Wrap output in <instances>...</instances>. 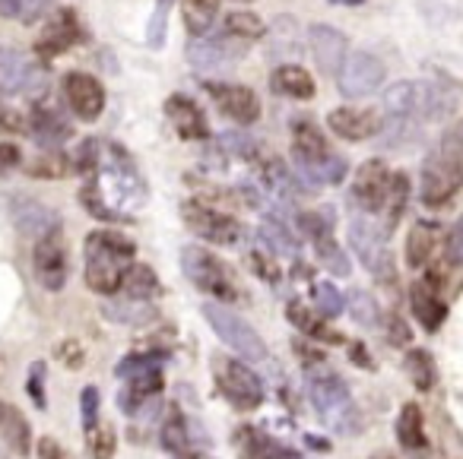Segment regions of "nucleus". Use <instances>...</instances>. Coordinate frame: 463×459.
Returning <instances> with one entry per match:
<instances>
[{
  "label": "nucleus",
  "instance_id": "nucleus-1",
  "mask_svg": "<svg viewBox=\"0 0 463 459\" xmlns=\"http://www.w3.org/2000/svg\"><path fill=\"white\" fill-rule=\"evenodd\" d=\"M463 187V121L450 124L431 146L419 174V200L429 210L448 206Z\"/></svg>",
  "mask_w": 463,
  "mask_h": 459
},
{
  "label": "nucleus",
  "instance_id": "nucleus-2",
  "mask_svg": "<svg viewBox=\"0 0 463 459\" xmlns=\"http://www.w3.org/2000/svg\"><path fill=\"white\" fill-rule=\"evenodd\" d=\"M83 257H86V286L96 295L111 298V295L121 292L124 273L134 267L137 244L128 235H121V231L99 229L86 235Z\"/></svg>",
  "mask_w": 463,
  "mask_h": 459
},
{
  "label": "nucleus",
  "instance_id": "nucleus-3",
  "mask_svg": "<svg viewBox=\"0 0 463 459\" xmlns=\"http://www.w3.org/2000/svg\"><path fill=\"white\" fill-rule=\"evenodd\" d=\"M454 108V98L435 83H412L400 80L384 92V111L393 121H438Z\"/></svg>",
  "mask_w": 463,
  "mask_h": 459
},
{
  "label": "nucleus",
  "instance_id": "nucleus-4",
  "mask_svg": "<svg viewBox=\"0 0 463 459\" xmlns=\"http://www.w3.org/2000/svg\"><path fill=\"white\" fill-rule=\"evenodd\" d=\"M308 393H311V402H315V412L321 415L324 425H330L336 434L353 437V434L362 431L359 408H355L353 393H349L343 377H336V374L311 377Z\"/></svg>",
  "mask_w": 463,
  "mask_h": 459
},
{
  "label": "nucleus",
  "instance_id": "nucleus-5",
  "mask_svg": "<svg viewBox=\"0 0 463 459\" xmlns=\"http://www.w3.org/2000/svg\"><path fill=\"white\" fill-rule=\"evenodd\" d=\"M203 317L206 323L213 326L219 339L229 345L241 361H267V342L251 323H248L241 314L229 311L225 304H216V301H206L203 304Z\"/></svg>",
  "mask_w": 463,
  "mask_h": 459
},
{
  "label": "nucleus",
  "instance_id": "nucleus-6",
  "mask_svg": "<svg viewBox=\"0 0 463 459\" xmlns=\"http://www.w3.org/2000/svg\"><path fill=\"white\" fill-rule=\"evenodd\" d=\"M181 269H184L187 282L203 295H210V298L222 301V304L239 301V288L232 282V273L225 269V263L206 248H200V244H187L181 250Z\"/></svg>",
  "mask_w": 463,
  "mask_h": 459
},
{
  "label": "nucleus",
  "instance_id": "nucleus-7",
  "mask_svg": "<svg viewBox=\"0 0 463 459\" xmlns=\"http://www.w3.org/2000/svg\"><path fill=\"white\" fill-rule=\"evenodd\" d=\"M213 380L216 389L239 408V412H251L264 402V380L251 370V364L239 361V358H213Z\"/></svg>",
  "mask_w": 463,
  "mask_h": 459
},
{
  "label": "nucleus",
  "instance_id": "nucleus-8",
  "mask_svg": "<svg viewBox=\"0 0 463 459\" xmlns=\"http://www.w3.org/2000/svg\"><path fill=\"white\" fill-rule=\"evenodd\" d=\"M349 248L374 279H393V257L387 250V231L378 229L368 216L349 222Z\"/></svg>",
  "mask_w": 463,
  "mask_h": 459
},
{
  "label": "nucleus",
  "instance_id": "nucleus-9",
  "mask_svg": "<svg viewBox=\"0 0 463 459\" xmlns=\"http://www.w3.org/2000/svg\"><path fill=\"white\" fill-rule=\"evenodd\" d=\"M48 89V73L39 61L26 58L16 48H0V92L4 96L42 98Z\"/></svg>",
  "mask_w": 463,
  "mask_h": 459
},
{
  "label": "nucleus",
  "instance_id": "nucleus-10",
  "mask_svg": "<svg viewBox=\"0 0 463 459\" xmlns=\"http://www.w3.org/2000/svg\"><path fill=\"white\" fill-rule=\"evenodd\" d=\"M181 219H184V225L194 235H200L210 244H219V248H235L245 238V225L239 219L225 216V212L213 210V206L200 203V200H184L181 203Z\"/></svg>",
  "mask_w": 463,
  "mask_h": 459
},
{
  "label": "nucleus",
  "instance_id": "nucleus-11",
  "mask_svg": "<svg viewBox=\"0 0 463 459\" xmlns=\"http://www.w3.org/2000/svg\"><path fill=\"white\" fill-rule=\"evenodd\" d=\"M391 178H393V172L387 168L384 159L362 162L353 174V191H349V200H353L365 216H378V212H384L387 193H391Z\"/></svg>",
  "mask_w": 463,
  "mask_h": 459
},
{
  "label": "nucleus",
  "instance_id": "nucleus-12",
  "mask_svg": "<svg viewBox=\"0 0 463 459\" xmlns=\"http://www.w3.org/2000/svg\"><path fill=\"white\" fill-rule=\"evenodd\" d=\"M33 269H35V279H39V286L45 288V292H61V288L67 286L71 263H67L64 231L54 229L52 235H45L42 241H35Z\"/></svg>",
  "mask_w": 463,
  "mask_h": 459
},
{
  "label": "nucleus",
  "instance_id": "nucleus-13",
  "mask_svg": "<svg viewBox=\"0 0 463 459\" xmlns=\"http://www.w3.org/2000/svg\"><path fill=\"white\" fill-rule=\"evenodd\" d=\"M384 77L387 70L381 58H374L372 52H353L343 64L340 77H336V86H340L343 98H365L381 89Z\"/></svg>",
  "mask_w": 463,
  "mask_h": 459
},
{
  "label": "nucleus",
  "instance_id": "nucleus-14",
  "mask_svg": "<svg viewBox=\"0 0 463 459\" xmlns=\"http://www.w3.org/2000/svg\"><path fill=\"white\" fill-rule=\"evenodd\" d=\"M4 206H7V216H10V222L16 225V231L26 235V238H35V241H42L45 235H52L54 229H61L58 212L35 197L14 193V197H4Z\"/></svg>",
  "mask_w": 463,
  "mask_h": 459
},
{
  "label": "nucleus",
  "instance_id": "nucleus-15",
  "mask_svg": "<svg viewBox=\"0 0 463 459\" xmlns=\"http://www.w3.org/2000/svg\"><path fill=\"white\" fill-rule=\"evenodd\" d=\"M441 273H425L419 282H412L410 288V307H412V317L419 320L425 333H438V326L448 320V304L441 298Z\"/></svg>",
  "mask_w": 463,
  "mask_h": 459
},
{
  "label": "nucleus",
  "instance_id": "nucleus-16",
  "mask_svg": "<svg viewBox=\"0 0 463 459\" xmlns=\"http://www.w3.org/2000/svg\"><path fill=\"white\" fill-rule=\"evenodd\" d=\"M64 98L71 105V111L80 117V121L92 124L102 117L105 111V86L99 83L92 73L73 70L64 77Z\"/></svg>",
  "mask_w": 463,
  "mask_h": 459
},
{
  "label": "nucleus",
  "instance_id": "nucleus-17",
  "mask_svg": "<svg viewBox=\"0 0 463 459\" xmlns=\"http://www.w3.org/2000/svg\"><path fill=\"white\" fill-rule=\"evenodd\" d=\"M203 89L210 92V98L219 105L225 117H232L235 124H254L260 117V98L254 96V89L241 83H219V80H210L203 83Z\"/></svg>",
  "mask_w": 463,
  "mask_h": 459
},
{
  "label": "nucleus",
  "instance_id": "nucleus-18",
  "mask_svg": "<svg viewBox=\"0 0 463 459\" xmlns=\"http://www.w3.org/2000/svg\"><path fill=\"white\" fill-rule=\"evenodd\" d=\"M80 39H83V29H80L77 14L71 7H61L45 23V33L35 39V52H39V58H58L67 48L77 45Z\"/></svg>",
  "mask_w": 463,
  "mask_h": 459
},
{
  "label": "nucleus",
  "instance_id": "nucleus-19",
  "mask_svg": "<svg viewBox=\"0 0 463 459\" xmlns=\"http://www.w3.org/2000/svg\"><path fill=\"white\" fill-rule=\"evenodd\" d=\"M308 45H311V54H315L317 67L330 77H340L343 64L349 58V42L346 35L340 33L336 26H327V23H315L308 29Z\"/></svg>",
  "mask_w": 463,
  "mask_h": 459
},
{
  "label": "nucleus",
  "instance_id": "nucleus-20",
  "mask_svg": "<svg viewBox=\"0 0 463 459\" xmlns=\"http://www.w3.org/2000/svg\"><path fill=\"white\" fill-rule=\"evenodd\" d=\"M245 54V45L235 39H191L187 42V61H191L194 70H222V67L235 64V61Z\"/></svg>",
  "mask_w": 463,
  "mask_h": 459
},
{
  "label": "nucleus",
  "instance_id": "nucleus-21",
  "mask_svg": "<svg viewBox=\"0 0 463 459\" xmlns=\"http://www.w3.org/2000/svg\"><path fill=\"white\" fill-rule=\"evenodd\" d=\"M327 127L334 130L340 140L362 143V140H372L374 134H381L384 121H381V115L372 108H334L327 115Z\"/></svg>",
  "mask_w": 463,
  "mask_h": 459
},
{
  "label": "nucleus",
  "instance_id": "nucleus-22",
  "mask_svg": "<svg viewBox=\"0 0 463 459\" xmlns=\"http://www.w3.org/2000/svg\"><path fill=\"white\" fill-rule=\"evenodd\" d=\"M29 130H33V140L48 153L61 149L73 134L71 117L61 108H54V105H35L33 115H29Z\"/></svg>",
  "mask_w": 463,
  "mask_h": 459
},
{
  "label": "nucleus",
  "instance_id": "nucleus-23",
  "mask_svg": "<svg viewBox=\"0 0 463 459\" xmlns=\"http://www.w3.org/2000/svg\"><path fill=\"white\" fill-rule=\"evenodd\" d=\"M165 115H168V121L175 124L181 140H206V136H210V124H206L200 105L194 102V98L181 96V92L165 102Z\"/></svg>",
  "mask_w": 463,
  "mask_h": 459
},
{
  "label": "nucleus",
  "instance_id": "nucleus-24",
  "mask_svg": "<svg viewBox=\"0 0 463 459\" xmlns=\"http://www.w3.org/2000/svg\"><path fill=\"white\" fill-rule=\"evenodd\" d=\"M296 174L302 184H308L311 191H317V187H336L343 184V178L349 174V165L343 155L330 153L324 155V159L317 162H296Z\"/></svg>",
  "mask_w": 463,
  "mask_h": 459
},
{
  "label": "nucleus",
  "instance_id": "nucleus-25",
  "mask_svg": "<svg viewBox=\"0 0 463 459\" xmlns=\"http://www.w3.org/2000/svg\"><path fill=\"white\" fill-rule=\"evenodd\" d=\"M194 440H197V421L184 418V415L175 408L172 415L165 418V425L159 427V444L165 453L178 459L194 456Z\"/></svg>",
  "mask_w": 463,
  "mask_h": 459
},
{
  "label": "nucleus",
  "instance_id": "nucleus-26",
  "mask_svg": "<svg viewBox=\"0 0 463 459\" xmlns=\"http://www.w3.org/2000/svg\"><path fill=\"white\" fill-rule=\"evenodd\" d=\"M0 437L7 440V446L16 456H29L33 453V425L16 406L0 399Z\"/></svg>",
  "mask_w": 463,
  "mask_h": 459
},
{
  "label": "nucleus",
  "instance_id": "nucleus-27",
  "mask_svg": "<svg viewBox=\"0 0 463 459\" xmlns=\"http://www.w3.org/2000/svg\"><path fill=\"white\" fill-rule=\"evenodd\" d=\"M270 89L277 92V96L296 98V102H308V98H315V77L298 64H283L273 70Z\"/></svg>",
  "mask_w": 463,
  "mask_h": 459
},
{
  "label": "nucleus",
  "instance_id": "nucleus-28",
  "mask_svg": "<svg viewBox=\"0 0 463 459\" xmlns=\"http://www.w3.org/2000/svg\"><path fill=\"white\" fill-rule=\"evenodd\" d=\"M438 238L441 229L435 222H416L406 235V267L410 269H422L429 267V260L438 250Z\"/></svg>",
  "mask_w": 463,
  "mask_h": 459
},
{
  "label": "nucleus",
  "instance_id": "nucleus-29",
  "mask_svg": "<svg viewBox=\"0 0 463 459\" xmlns=\"http://www.w3.org/2000/svg\"><path fill=\"white\" fill-rule=\"evenodd\" d=\"M330 155V146L324 140L321 127L315 121L292 124V162H317Z\"/></svg>",
  "mask_w": 463,
  "mask_h": 459
},
{
  "label": "nucleus",
  "instance_id": "nucleus-30",
  "mask_svg": "<svg viewBox=\"0 0 463 459\" xmlns=\"http://www.w3.org/2000/svg\"><path fill=\"white\" fill-rule=\"evenodd\" d=\"M286 317H289V323L296 326L302 336H311V339H321V342H343V336L336 330H330L327 323H324V317L317 311H311L308 304H302V301H289L286 304Z\"/></svg>",
  "mask_w": 463,
  "mask_h": 459
},
{
  "label": "nucleus",
  "instance_id": "nucleus-31",
  "mask_svg": "<svg viewBox=\"0 0 463 459\" xmlns=\"http://www.w3.org/2000/svg\"><path fill=\"white\" fill-rule=\"evenodd\" d=\"M397 440L403 450L410 453H422L429 446V437H425V418H422V408L416 402H406L397 415Z\"/></svg>",
  "mask_w": 463,
  "mask_h": 459
},
{
  "label": "nucleus",
  "instance_id": "nucleus-32",
  "mask_svg": "<svg viewBox=\"0 0 463 459\" xmlns=\"http://www.w3.org/2000/svg\"><path fill=\"white\" fill-rule=\"evenodd\" d=\"M258 238L264 241V248L270 250L273 257H296L298 254V238L292 235V229L277 216H267L264 225H260Z\"/></svg>",
  "mask_w": 463,
  "mask_h": 459
},
{
  "label": "nucleus",
  "instance_id": "nucleus-33",
  "mask_svg": "<svg viewBox=\"0 0 463 459\" xmlns=\"http://www.w3.org/2000/svg\"><path fill=\"white\" fill-rule=\"evenodd\" d=\"M219 0H181V16L191 33V39H203L210 33L213 20H216Z\"/></svg>",
  "mask_w": 463,
  "mask_h": 459
},
{
  "label": "nucleus",
  "instance_id": "nucleus-34",
  "mask_svg": "<svg viewBox=\"0 0 463 459\" xmlns=\"http://www.w3.org/2000/svg\"><path fill=\"white\" fill-rule=\"evenodd\" d=\"M124 295L134 301H149L159 295V276H156L153 267L146 263H134V267L124 273Z\"/></svg>",
  "mask_w": 463,
  "mask_h": 459
},
{
  "label": "nucleus",
  "instance_id": "nucleus-35",
  "mask_svg": "<svg viewBox=\"0 0 463 459\" xmlns=\"http://www.w3.org/2000/svg\"><path fill=\"white\" fill-rule=\"evenodd\" d=\"M406 374H410L412 387L419 389V393H429V389H435L438 383V368H435V358L429 355L425 349H410L406 351Z\"/></svg>",
  "mask_w": 463,
  "mask_h": 459
},
{
  "label": "nucleus",
  "instance_id": "nucleus-36",
  "mask_svg": "<svg viewBox=\"0 0 463 459\" xmlns=\"http://www.w3.org/2000/svg\"><path fill=\"white\" fill-rule=\"evenodd\" d=\"M225 35L235 42H258L267 35V23L251 10H235L225 16Z\"/></svg>",
  "mask_w": 463,
  "mask_h": 459
},
{
  "label": "nucleus",
  "instance_id": "nucleus-37",
  "mask_svg": "<svg viewBox=\"0 0 463 459\" xmlns=\"http://www.w3.org/2000/svg\"><path fill=\"white\" fill-rule=\"evenodd\" d=\"M406 200H410V178L403 172H393L391 178V193H387V203H384V231L391 235L397 229L400 216L406 210Z\"/></svg>",
  "mask_w": 463,
  "mask_h": 459
},
{
  "label": "nucleus",
  "instance_id": "nucleus-38",
  "mask_svg": "<svg viewBox=\"0 0 463 459\" xmlns=\"http://www.w3.org/2000/svg\"><path fill=\"white\" fill-rule=\"evenodd\" d=\"M311 301H315V311L321 314L324 320H334L346 311V295L334 286V282L321 279L311 286Z\"/></svg>",
  "mask_w": 463,
  "mask_h": 459
},
{
  "label": "nucleus",
  "instance_id": "nucleus-39",
  "mask_svg": "<svg viewBox=\"0 0 463 459\" xmlns=\"http://www.w3.org/2000/svg\"><path fill=\"white\" fill-rule=\"evenodd\" d=\"M264 174H267V184L277 191V197L296 200L298 193H302V181H298L296 172H289V168H286V162L270 159V162H267V168H264Z\"/></svg>",
  "mask_w": 463,
  "mask_h": 459
},
{
  "label": "nucleus",
  "instance_id": "nucleus-40",
  "mask_svg": "<svg viewBox=\"0 0 463 459\" xmlns=\"http://www.w3.org/2000/svg\"><path fill=\"white\" fill-rule=\"evenodd\" d=\"M105 317L115 320V323H128V326H143L153 320V307H149V301H121V304H105L102 307Z\"/></svg>",
  "mask_w": 463,
  "mask_h": 459
},
{
  "label": "nucleus",
  "instance_id": "nucleus-41",
  "mask_svg": "<svg viewBox=\"0 0 463 459\" xmlns=\"http://www.w3.org/2000/svg\"><path fill=\"white\" fill-rule=\"evenodd\" d=\"M315 244V250H317V260L327 267V273H334V276H349V257H346V250L336 244V238H334V231L330 235H321L317 241H311Z\"/></svg>",
  "mask_w": 463,
  "mask_h": 459
},
{
  "label": "nucleus",
  "instance_id": "nucleus-42",
  "mask_svg": "<svg viewBox=\"0 0 463 459\" xmlns=\"http://www.w3.org/2000/svg\"><path fill=\"white\" fill-rule=\"evenodd\" d=\"M162 364H165V355H162V351H134V355L118 361L115 377L130 380V377H140V374H146V370H162Z\"/></svg>",
  "mask_w": 463,
  "mask_h": 459
},
{
  "label": "nucleus",
  "instance_id": "nucleus-43",
  "mask_svg": "<svg viewBox=\"0 0 463 459\" xmlns=\"http://www.w3.org/2000/svg\"><path fill=\"white\" fill-rule=\"evenodd\" d=\"M80 203L86 206V212H90L92 219H99V222H124L121 212L111 210V203L102 197V191H99L96 181H86L83 191H80Z\"/></svg>",
  "mask_w": 463,
  "mask_h": 459
},
{
  "label": "nucleus",
  "instance_id": "nucleus-44",
  "mask_svg": "<svg viewBox=\"0 0 463 459\" xmlns=\"http://www.w3.org/2000/svg\"><path fill=\"white\" fill-rule=\"evenodd\" d=\"M346 311L353 314V320L359 326H378L381 323V307H378V301H374L368 292H362V288H355V292L346 298Z\"/></svg>",
  "mask_w": 463,
  "mask_h": 459
},
{
  "label": "nucleus",
  "instance_id": "nucleus-45",
  "mask_svg": "<svg viewBox=\"0 0 463 459\" xmlns=\"http://www.w3.org/2000/svg\"><path fill=\"white\" fill-rule=\"evenodd\" d=\"M73 172V159L64 153H45L29 165L33 178H67Z\"/></svg>",
  "mask_w": 463,
  "mask_h": 459
},
{
  "label": "nucleus",
  "instance_id": "nucleus-46",
  "mask_svg": "<svg viewBox=\"0 0 463 459\" xmlns=\"http://www.w3.org/2000/svg\"><path fill=\"white\" fill-rule=\"evenodd\" d=\"M90 453L92 459H115L118 453V434L111 425H96L90 431Z\"/></svg>",
  "mask_w": 463,
  "mask_h": 459
},
{
  "label": "nucleus",
  "instance_id": "nucleus-47",
  "mask_svg": "<svg viewBox=\"0 0 463 459\" xmlns=\"http://www.w3.org/2000/svg\"><path fill=\"white\" fill-rule=\"evenodd\" d=\"M168 14H172V0H156V14H153V20H149V29H146L149 48H162V45H165Z\"/></svg>",
  "mask_w": 463,
  "mask_h": 459
},
{
  "label": "nucleus",
  "instance_id": "nucleus-48",
  "mask_svg": "<svg viewBox=\"0 0 463 459\" xmlns=\"http://www.w3.org/2000/svg\"><path fill=\"white\" fill-rule=\"evenodd\" d=\"M26 393H29V399L35 402V408H45L48 406V396H45V361H33V364H29Z\"/></svg>",
  "mask_w": 463,
  "mask_h": 459
},
{
  "label": "nucleus",
  "instance_id": "nucleus-49",
  "mask_svg": "<svg viewBox=\"0 0 463 459\" xmlns=\"http://www.w3.org/2000/svg\"><path fill=\"white\" fill-rule=\"evenodd\" d=\"M99 402H102V399H99V389L96 387H83V393H80V418H83L86 434L99 425Z\"/></svg>",
  "mask_w": 463,
  "mask_h": 459
},
{
  "label": "nucleus",
  "instance_id": "nucleus-50",
  "mask_svg": "<svg viewBox=\"0 0 463 459\" xmlns=\"http://www.w3.org/2000/svg\"><path fill=\"white\" fill-rule=\"evenodd\" d=\"M444 260H448L450 267H463V216L450 225L448 241H444Z\"/></svg>",
  "mask_w": 463,
  "mask_h": 459
},
{
  "label": "nucleus",
  "instance_id": "nucleus-51",
  "mask_svg": "<svg viewBox=\"0 0 463 459\" xmlns=\"http://www.w3.org/2000/svg\"><path fill=\"white\" fill-rule=\"evenodd\" d=\"M251 269L260 276L264 282H279V267H277V257L270 250H251Z\"/></svg>",
  "mask_w": 463,
  "mask_h": 459
},
{
  "label": "nucleus",
  "instance_id": "nucleus-52",
  "mask_svg": "<svg viewBox=\"0 0 463 459\" xmlns=\"http://www.w3.org/2000/svg\"><path fill=\"white\" fill-rule=\"evenodd\" d=\"M54 358H58L64 368H83V361H86V351H83V345L77 342V339H64V342H58L54 345Z\"/></svg>",
  "mask_w": 463,
  "mask_h": 459
},
{
  "label": "nucleus",
  "instance_id": "nucleus-53",
  "mask_svg": "<svg viewBox=\"0 0 463 459\" xmlns=\"http://www.w3.org/2000/svg\"><path fill=\"white\" fill-rule=\"evenodd\" d=\"M20 165H23L20 146H14V143H0V178L10 174V172H16Z\"/></svg>",
  "mask_w": 463,
  "mask_h": 459
},
{
  "label": "nucleus",
  "instance_id": "nucleus-54",
  "mask_svg": "<svg viewBox=\"0 0 463 459\" xmlns=\"http://www.w3.org/2000/svg\"><path fill=\"white\" fill-rule=\"evenodd\" d=\"M35 450H39V459H71V453L54 437H42L39 444H35Z\"/></svg>",
  "mask_w": 463,
  "mask_h": 459
},
{
  "label": "nucleus",
  "instance_id": "nucleus-55",
  "mask_svg": "<svg viewBox=\"0 0 463 459\" xmlns=\"http://www.w3.org/2000/svg\"><path fill=\"white\" fill-rule=\"evenodd\" d=\"M410 336H412L410 326H406L403 320H400L397 314H393V317L387 320V339H391L393 345H406V342H410Z\"/></svg>",
  "mask_w": 463,
  "mask_h": 459
},
{
  "label": "nucleus",
  "instance_id": "nucleus-56",
  "mask_svg": "<svg viewBox=\"0 0 463 459\" xmlns=\"http://www.w3.org/2000/svg\"><path fill=\"white\" fill-rule=\"evenodd\" d=\"M349 361L359 364V368H374V361L368 358V351H365V345H362V342L349 345Z\"/></svg>",
  "mask_w": 463,
  "mask_h": 459
},
{
  "label": "nucleus",
  "instance_id": "nucleus-57",
  "mask_svg": "<svg viewBox=\"0 0 463 459\" xmlns=\"http://www.w3.org/2000/svg\"><path fill=\"white\" fill-rule=\"evenodd\" d=\"M296 351H298V361H305L308 368H311V364H321V361H324L321 351L308 349V345H302V342H296Z\"/></svg>",
  "mask_w": 463,
  "mask_h": 459
},
{
  "label": "nucleus",
  "instance_id": "nucleus-58",
  "mask_svg": "<svg viewBox=\"0 0 463 459\" xmlns=\"http://www.w3.org/2000/svg\"><path fill=\"white\" fill-rule=\"evenodd\" d=\"M20 14H23V0H0V16L20 20Z\"/></svg>",
  "mask_w": 463,
  "mask_h": 459
},
{
  "label": "nucleus",
  "instance_id": "nucleus-59",
  "mask_svg": "<svg viewBox=\"0 0 463 459\" xmlns=\"http://www.w3.org/2000/svg\"><path fill=\"white\" fill-rule=\"evenodd\" d=\"M305 444H308L311 450H330V440L315 437V434H305Z\"/></svg>",
  "mask_w": 463,
  "mask_h": 459
},
{
  "label": "nucleus",
  "instance_id": "nucleus-60",
  "mask_svg": "<svg viewBox=\"0 0 463 459\" xmlns=\"http://www.w3.org/2000/svg\"><path fill=\"white\" fill-rule=\"evenodd\" d=\"M330 4H340V7H359L365 0H330Z\"/></svg>",
  "mask_w": 463,
  "mask_h": 459
},
{
  "label": "nucleus",
  "instance_id": "nucleus-61",
  "mask_svg": "<svg viewBox=\"0 0 463 459\" xmlns=\"http://www.w3.org/2000/svg\"><path fill=\"white\" fill-rule=\"evenodd\" d=\"M374 459H391V456H374Z\"/></svg>",
  "mask_w": 463,
  "mask_h": 459
}]
</instances>
